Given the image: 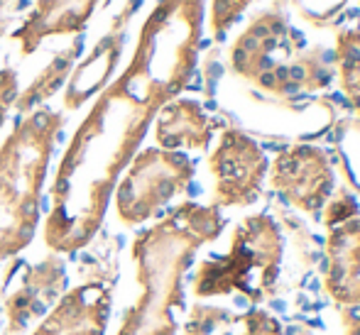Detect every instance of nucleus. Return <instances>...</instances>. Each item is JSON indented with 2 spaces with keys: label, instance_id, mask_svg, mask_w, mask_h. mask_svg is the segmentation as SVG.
I'll return each mask as SVG.
<instances>
[{
  "label": "nucleus",
  "instance_id": "obj_14",
  "mask_svg": "<svg viewBox=\"0 0 360 335\" xmlns=\"http://www.w3.org/2000/svg\"><path fill=\"white\" fill-rule=\"evenodd\" d=\"M214 137V120L191 98H174L157 113L155 142L160 150H206Z\"/></svg>",
  "mask_w": 360,
  "mask_h": 335
},
{
  "label": "nucleus",
  "instance_id": "obj_8",
  "mask_svg": "<svg viewBox=\"0 0 360 335\" xmlns=\"http://www.w3.org/2000/svg\"><path fill=\"white\" fill-rule=\"evenodd\" d=\"M333 169L328 155L316 145H294L282 150L270 166V184L289 206L316 213L331 199Z\"/></svg>",
  "mask_w": 360,
  "mask_h": 335
},
{
  "label": "nucleus",
  "instance_id": "obj_11",
  "mask_svg": "<svg viewBox=\"0 0 360 335\" xmlns=\"http://www.w3.org/2000/svg\"><path fill=\"white\" fill-rule=\"evenodd\" d=\"M110 0H34V8L27 13L18 29L10 34L18 42L20 54L30 57L49 37L62 34H81L98 10V5H108Z\"/></svg>",
  "mask_w": 360,
  "mask_h": 335
},
{
  "label": "nucleus",
  "instance_id": "obj_23",
  "mask_svg": "<svg viewBox=\"0 0 360 335\" xmlns=\"http://www.w3.org/2000/svg\"><path fill=\"white\" fill-rule=\"evenodd\" d=\"M20 8H22L20 0H0V39H3V34L10 29V25L15 22Z\"/></svg>",
  "mask_w": 360,
  "mask_h": 335
},
{
  "label": "nucleus",
  "instance_id": "obj_12",
  "mask_svg": "<svg viewBox=\"0 0 360 335\" xmlns=\"http://www.w3.org/2000/svg\"><path fill=\"white\" fill-rule=\"evenodd\" d=\"M323 291L341 306H360V216L328 228Z\"/></svg>",
  "mask_w": 360,
  "mask_h": 335
},
{
  "label": "nucleus",
  "instance_id": "obj_5",
  "mask_svg": "<svg viewBox=\"0 0 360 335\" xmlns=\"http://www.w3.org/2000/svg\"><path fill=\"white\" fill-rule=\"evenodd\" d=\"M282 252V232L267 213L245 218L233 230L226 255L209 257L199 265L191 279V291L196 298L240 294L248 301H262L277 284Z\"/></svg>",
  "mask_w": 360,
  "mask_h": 335
},
{
  "label": "nucleus",
  "instance_id": "obj_24",
  "mask_svg": "<svg viewBox=\"0 0 360 335\" xmlns=\"http://www.w3.org/2000/svg\"><path fill=\"white\" fill-rule=\"evenodd\" d=\"M343 328H346V335H360V306H346Z\"/></svg>",
  "mask_w": 360,
  "mask_h": 335
},
{
  "label": "nucleus",
  "instance_id": "obj_16",
  "mask_svg": "<svg viewBox=\"0 0 360 335\" xmlns=\"http://www.w3.org/2000/svg\"><path fill=\"white\" fill-rule=\"evenodd\" d=\"M333 67H336L341 88L348 103L360 118V29H343L336 37V52H333Z\"/></svg>",
  "mask_w": 360,
  "mask_h": 335
},
{
  "label": "nucleus",
  "instance_id": "obj_13",
  "mask_svg": "<svg viewBox=\"0 0 360 335\" xmlns=\"http://www.w3.org/2000/svg\"><path fill=\"white\" fill-rule=\"evenodd\" d=\"M123 44L125 32H113L110 29L94 44V49L81 62H76L72 76L67 81V88H64V110H79L81 105L96 98L113 81L120 54H123Z\"/></svg>",
  "mask_w": 360,
  "mask_h": 335
},
{
  "label": "nucleus",
  "instance_id": "obj_25",
  "mask_svg": "<svg viewBox=\"0 0 360 335\" xmlns=\"http://www.w3.org/2000/svg\"><path fill=\"white\" fill-rule=\"evenodd\" d=\"M125 5H128V8H138L140 0H128V3H125Z\"/></svg>",
  "mask_w": 360,
  "mask_h": 335
},
{
  "label": "nucleus",
  "instance_id": "obj_20",
  "mask_svg": "<svg viewBox=\"0 0 360 335\" xmlns=\"http://www.w3.org/2000/svg\"><path fill=\"white\" fill-rule=\"evenodd\" d=\"M360 213V206L358 201L353 199L348 191H341V194L336 196L333 201L326 203V211H323V223H326L328 228L333 225H341V223L351 221V218H356Z\"/></svg>",
  "mask_w": 360,
  "mask_h": 335
},
{
  "label": "nucleus",
  "instance_id": "obj_21",
  "mask_svg": "<svg viewBox=\"0 0 360 335\" xmlns=\"http://www.w3.org/2000/svg\"><path fill=\"white\" fill-rule=\"evenodd\" d=\"M243 321V333L240 335H285L282 333V326L275 316H270L267 311H248L245 316L240 318Z\"/></svg>",
  "mask_w": 360,
  "mask_h": 335
},
{
  "label": "nucleus",
  "instance_id": "obj_6",
  "mask_svg": "<svg viewBox=\"0 0 360 335\" xmlns=\"http://www.w3.org/2000/svg\"><path fill=\"white\" fill-rule=\"evenodd\" d=\"M196 164L184 152L145 147L125 166L113 191L115 216L125 228L152 221L162 208L189 189Z\"/></svg>",
  "mask_w": 360,
  "mask_h": 335
},
{
  "label": "nucleus",
  "instance_id": "obj_9",
  "mask_svg": "<svg viewBox=\"0 0 360 335\" xmlns=\"http://www.w3.org/2000/svg\"><path fill=\"white\" fill-rule=\"evenodd\" d=\"M67 294V265L62 255L49 252L42 262L22 269L18 287L3 296L5 326L0 335H22L34 321H42Z\"/></svg>",
  "mask_w": 360,
  "mask_h": 335
},
{
  "label": "nucleus",
  "instance_id": "obj_10",
  "mask_svg": "<svg viewBox=\"0 0 360 335\" xmlns=\"http://www.w3.org/2000/svg\"><path fill=\"white\" fill-rule=\"evenodd\" d=\"M113 291L105 282H86L69 289L57 306L37 323L32 335H105Z\"/></svg>",
  "mask_w": 360,
  "mask_h": 335
},
{
  "label": "nucleus",
  "instance_id": "obj_2",
  "mask_svg": "<svg viewBox=\"0 0 360 335\" xmlns=\"http://www.w3.org/2000/svg\"><path fill=\"white\" fill-rule=\"evenodd\" d=\"M223 225L214 203L184 201L135 235L130 255L143 294L123 313L115 335H176L174 313L184 308V277L196 252L214 242Z\"/></svg>",
  "mask_w": 360,
  "mask_h": 335
},
{
  "label": "nucleus",
  "instance_id": "obj_1",
  "mask_svg": "<svg viewBox=\"0 0 360 335\" xmlns=\"http://www.w3.org/2000/svg\"><path fill=\"white\" fill-rule=\"evenodd\" d=\"M201 32L204 0H157L150 10L130 62L96 96L59 159L42 230L49 252L74 255L96 240L157 113L189 86Z\"/></svg>",
  "mask_w": 360,
  "mask_h": 335
},
{
  "label": "nucleus",
  "instance_id": "obj_19",
  "mask_svg": "<svg viewBox=\"0 0 360 335\" xmlns=\"http://www.w3.org/2000/svg\"><path fill=\"white\" fill-rule=\"evenodd\" d=\"M346 3L348 0H289V5L311 25H326L346 8Z\"/></svg>",
  "mask_w": 360,
  "mask_h": 335
},
{
  "label": "nucleus",
  "instance_id": "obj_22",
  "mask_svg": "<svg viewBox=\"0 0 360 335\" xmlns=\"http://www.w3.org/2000/svg\"><path fill=\"white\" fill-rule=\"evenodd\" d=\"M20 93V86H18V71L3 67L0 69V130H3V123L8 118L10 108L15 105Z\"/></svg>",
  "mask_w": 360,
  "mask_h": 335
},
{
  "label": "nucleus",
  "instance_id": "obj_4",
  "mask_svg": "<svg viewBox=\"0 0 360 335\" xmlns=\"http://www.w3.org/2000/svg\"><path fill=\"white\" fill-rule=\"evenodd\" d=\"M231 71L272 98L314 93L331 84L333 54L311 47L280 13H262L231 47Z\"/></svg>",
  "mask_w": 360,
  "mask_h": 335
},
{
  "label": "nucleus",
  "instance_id": "obj_3",
  "mask_svg": "<svg viewBox=\"0 0 360 335\" xmlns=\"http://www.w3.org/2000/svg\"><path fill=\"white\" fill-rule=\"evenodd\" d=\"M64 125V113L42 105L20 115L0 145V262L18 257L37 235L42 189Z\"/></svg>",
  "mask_w": 360,
  "mask_h": 335
},
{
  "label": "nucleus",
  "instance_id": "obj_18",
  "mask_svg": "<svg viewBox=\"0 0 360 335\" xmlns=\"http://www.w3.org/2000/svg\"><path fill=\"white\" fill-rule=\"evenodd\" d=\"M252 0H211V15H209V27L214 37L221 42L226 32L240 20L245 8Z\"/></svg>",
  "mask_w": 360,
  "mask_h": 335
},
{
  "label": "nucleus",
  "instance_id": "obj_15",
  "mask_svg": "<svg viewBox=\"0 0 360 335\" xmlns=\"http://www.w3.org/2000/svg\"><path fill=\"white\" fill-rule=\"evenodd\" d=\"M81 47H84V39L76 37L67 49L54 54L52 62L30 81L27 88H25L22 93H18V100H15L13 108H18L20 115H27V113H32V110L42 108L57 91H62V86H67L69 76H72L76 62H79Z\"/></svg>",
  "mask_w": 360,
  "mask_h": 335
},
{
  "label": "nucleus",
  "instance_id": "obj_7",
  "mask_svg": "<svg viewBox=\"0 0 360 335\" xmlns=\"http://www.w3.org/2000/svg\"><path fill=\"white\" fill-rule=\"evenodd\" d=\"M270 169L267 155L243 130H223L216 150L209 157L214 176V206H248L257 199Z\"/></svg>",
  "mask_w": 360,
  "mask_h": 335
},
{
  "label": "nucleus",
  "instance_id": "obj_17",
  "mask_svg": "<svg viewBox=\"0 0 360 335\" xmlns=\"http://www.w3.org/2000/svg\"><path fill=\"white\" fill-rule=\"evenodd\" d=\"M228 321H231V313L226 308L211 306V303H194L186 316L184 335H211Z\"/></svg>",
  "mask_w": 360,
  "mask_h": 335
}]
</instances>
